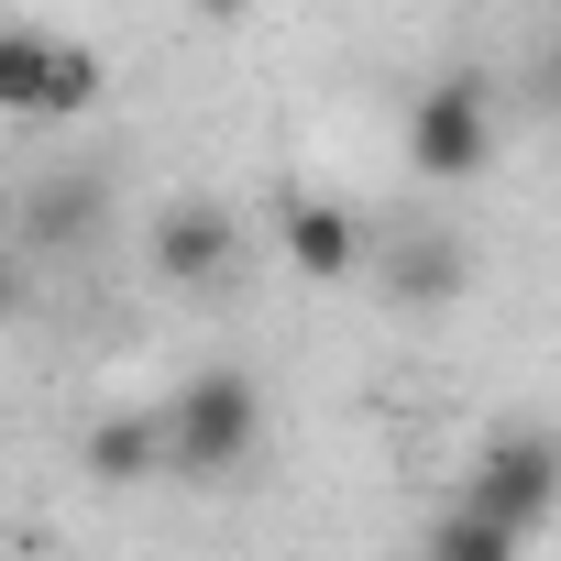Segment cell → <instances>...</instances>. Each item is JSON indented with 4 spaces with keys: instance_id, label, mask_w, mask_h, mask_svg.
Listing matches in <instances>:
<instances>
[{
    "instance_id": "obj_7",
    "label": "cell",
    "mask_w": 561,
    "mask_h": 561,
    "mask_svg": "<svg viewBox=\"0 0 561 561\" xmlns=\"http://www.w3.org/2000/svg\"><path fill=\"white\" fill-rule=\"evenodd\" d=\"M430 561H528V528H506V517H484L462 495V506L430 517Z\"/></svg>"
},
{
    "instance_id": "obj_3",
    "label": "cell",
    "mask_w": 561,
    "mask_h": 561,
    "mask_svg": "<svg viewBox=\"0 0 561 561\" xmlns=\"http://www.w3.org/2000/svg\"><path fill=\"white\" fill-rule=\"evenodd\" d=\"M484 517H506V528H550V506H561V430H495L484 440V462H473V484H462Z\"/></svg>"
},
{
    "instance_id": "obj_2",
    "label": "cell",
    "mask_w": 561,
    "mask_h": 561,
    "mask_svg": "<svg viewBox=\"0 0 561 561\" xmlns=\"http://www.w3.org/2000/svg\"><path fill=\"white\" fill-rule=\"evenodd\" d=\"M484 154H495V100H484V78L419 89V111H408V165L440 176V187H462V176H484Z\"/></svg>"
},
{
    "instance_id": "obj_1",
    "label": "cell",
    "mask_w": 561,
    "mask_h": 561,
    "mask_svg": "<svg viewBox=\"0 0 561 561\" xmlns=\"http://www.w3.org/2000/svg\"><path fill=\"white\" fill-rule=\"evenodd\" d=\"M264 451V386L253 375H198V386H176V408H165V473H187V484H209V473H242Z\"/></svg>"
},
{
    "instance_id": "obj_11",
    "label": "cell",
    "mask_w": 561,
    "mask_h": 561,
    "mask_svg": "<svg viewBox=\"0 0 561 561\" xmlns=\"http://www.w3.org/2000/svg\"><path fill=\"white\" fill-rule=\"evenodd\" d=\"M550 89H561V78H550Z\"/></svg>"
},
{
    "instance_id": "obj_5",
    "label": "cell",
    "mask_w": 561,
    "mask_h": 561,
    "mask_svg": "<svg viewBox=\"0 0 561 561\" xmlns=\"http://www.w3.org/2000/svg\"><path fill=\"white\" fill-rule=\"evenodd\" d=\"M275 242H287V264H298V275H320V287H342V275L375 253V242H364V220H353L342 198H287Z\"/></svg>"
},
{
    "instance_id": "obj_8",
    "label": "cell",
    "mask_w": 561,
    "mask_h": 561,
    "mask_svg": "<svg viewBox=\"0 0 561 561\" xmlns=\"http://www.w3.org/2000/svg\"><path fill=\"white\" fill-rule=\"evenodd\" d=\"M386 287H397L408 309L462 298V242H430V231H419V242H397V253H386Z\"/></svg>"
},
{
    "instance_id": "obj_4",
    "label": "cell",
    "mask_w": 561,
    "mask_h": 561,
    "mask_svg": "<svg viewBox=\"0 0 561 561\" xmlns=\"http://www.w3.org/2000/svg\"><path fill=\"white\" fill-rule=\"evenodd\" d=\"M100 100V56L56 34H0V111L12 122H78Z\"/></svg>"
},
{
    "instance_id": "obj_10",
    "label": "cell",
    "mask_w": 561,
    "mask_h": 561,
    "mask_svg": "<svg viewBox=\"0 0 561 561\" xmlns=\"http://www.w3.org/2000/svg\"><path fill=\"white\" fill-rule=\"evenodd\" d=\"M419 561H430V550H419Z\"/></svg>"
},
{
    "instance_id": "obj_9",
    "label": "cell",
    "mask_w": 561,
    "mask_h": 561,
    "mask_svg": "<svg viewBox=\"0 0 561 561\" xmlns=\"http://www.w3.org/2000/svg\"><path fill=\"white\" fill-rule=\"evenodd\" d=\"M165 462V419H100L89 430V473L100 484H133V473H154Z\"/></svg>"
},
{
    "instance_id": "obj_6",
    "label": "cell",
    "mask_w": 561,
    "mask_h": 561,
    "mask_svg": "<svg viewBox=\"0 0 561 561\" xmlns=\"http://www.w3.org/2000/svg\"><path fill=\"white\" fill-rule=\"evenodd\" d=\"M231 253H242V242H231L220 209H165V220H154V275H165V287H209Z\"/></svg>"
}]
</instances>
